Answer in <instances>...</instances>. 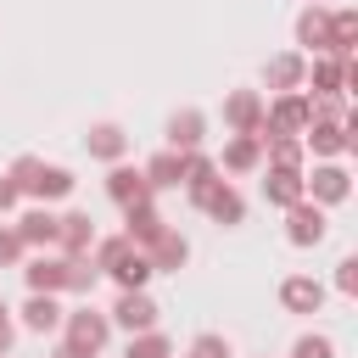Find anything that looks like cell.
Returning a JSON list of instances; mask_svg holds the SVG:
<instances>
[{"mask_svg":"<svg viewBox=\"0 0 358 358\" xmlns=\"http://www.w3.org/2000/svg\"><path fill=\"white\" fill-rule=\"evenodd\" d=\"M62 341H73V347H84V352H106V341H112V319L95 308V302H78V308H67L62 313Z\"/></svg>","mask_w":358,"mask_h":358,"instance_id":"6da1fadb","label":"cell"},{"mask_svg":"<svg viewBox=\"0 0 358 358\" xmlns=\"http://www.w3.org/2000/svg\"><path fill=\"white\" fill-rule=\"evenodd\" d=\"M106 319H112V330L140 336V330H157L162 308H157V296H151V291H117V302L106 308Z\"/></svg>","mask_w":358,"mask_h":358,"instance_id":"7a4b0ae2","label":"cell"},{"mask_svg":"<svg viewBox=\"0 0 358 358\" xmlns=\"http://www.w3.org/2000/svg\"><path fill=\"white\" fill-rule=\"evenodd\" d=\"M302 190H308V201H319V207H341V201L352 196V173H347L341 162H313V173H302Z\"/></svg>","mask_w":358,"mask_h":358,"instance_id":"3957f363","label":"cell"},{"mask_svg":"<svg viewBox=\"0 0 358 358\" xmlns=\"http://www.w3.org/2000/svg\"><path fill=\"white\" fill-rule=\"evenodd\" d=\"M73 190H78L73 168L45 162V157H39V168H34V173H28V185H22V196H28V201H45V207H50V201H67Z\"/></svg>","mask_w":358,"mask_h":358,"instance_id":"277c9868","label":"cell"},{"mask_svg":"<svg viewBox=\"0 0 358 358\" xmlns=\"http://www.w3.org/2000/svg\"><path fill=\"white\" fill-rule=\"evenodd\" d=\"M302 129H308V95L302 90H285V95H274V106H263L257 134H302Z\"/></svg>","mask_w":358,"mask_h":358,"instance_id":"5b68a950","label":"cell"},{"mask_svg":"<svg viewBox=\"0 0 358 358\" xmlns=\"http://www.w3.org/2000/svg\"><path fill=\"white\" fill-rule=\"evenodd\" d=\"M324 235H330V218H324L319 201L302 196L296 207H285V241H291V246H319Z\"/></svg>","mask_w":358,"mask_h":358,"instance_id":"8992f818","label":"cell"},{"mask_svg":"<svg viewBox=\"0 0 358 358\" xmlns=\"http://www.w3.org/2000/svg\"><path fill=\"white\" fill-rule=\"evenodd\" d=\"M302 151H313V162H341L352 151V129L347 123H308L302 129Z\"/></svg>","mask_w":358,"mask_h":358,"instance_id":"52a82bcc","label":"cell"},{"mask_svg":"<svg viewBox=\"0 0 358 358\" xmlns=\"http://www.w3.org/2000/svg\"><path fill=\"white\" fill-rule=\"evenodd\" d=\"M263 106H268V101H263L257 90H229V95H224V129H229V134H257V129H263Z\"/></svg>","mask_w":358,"mask_h":358,"instance_id":"ba28073f","label":"cell"},{"mask_svg":"<svg viewBox=\"0 0 358 358\" xmlns=\"http://www.w3.org/2000/svg\"><path fill=\"white\" fill-rule=\"evenodd\" d=\"M90 246H95V218L78 213V207L73 213H56V252L62 257H84Z\"/></svg>","mask_w":358,"mask_h":358,"instance_id":"9c48e42d","label":"cell"},{"mask_svg":"<svg viewBox=\"0 0 358 358\" xmlns=\"http://www.w3.org/2000/svg\"><path fill=\"white\" fill-rule=\"evenodd\" d=\"M101 274H112V285H117V291H145L157 268H151V257H145L140 246H123V252H117V257H112Z\"/></svg>","mask_w":358,"mask_h":358,"instance_id":"30bf717a","label":"cell"},{"mask_svg":"<svg viewBox=\"0 0 358 358\" xmlns=\"http://www.w3.org/2000/svg\"><path fill=\"white\" fill-rule=\"evenodd\" d=\"M352 62V56H347ZM347 62L341 56H313L308 73H302V90L308 95H347Z\"/></svg>","mask_w":358,"mask_h":358,"instance_id":"8fae6325","label":"cell"},{"mask_svg":"<svg viewBox=\"0 0 358 358\" xmlns=\"http://www.w3.org/2000/svg\"><path fill=\"white\" fill-rule=\"evenodd\" d=\"M213 162H218V173H257L263 168V140L257 134H229Z\"/></svg>","mask_w":358,"mask_h":358,"instance_id":"7c38bea8","label":"cell"},{"mask_svg":"<svg viewBox=\"0 0 358 358\" xmlns=\"http://www.w3.org/2000/svg\"><path fill=\"white\" fill-rule=\"evenodd\" d=\"M224 173H218V162L196 145V151H185V173H179V185H185V196H190V207H201L207 201V190L218 185Z\"/></svg>","mask_w":358,"mask_h":358,"instance_id":"4fadbf2b","label":"cell"},{"mask_svg":"<svg viewBox=\"0 0 358 358\" xmlns=\"http://www.w3.org/2000/svg\"><path fill=\"white\" fill-rule=\"evenodd\" d=\"M201 213H207L213 224H224V229H235V224H246V196L235 190V179H218V185L207 190V201H201Z\"/></svg>","mask_w":358,"mask_h":358,"instance_id":"5bb4252c","label":"cell"},{"mask_svg":"<svg viewBox=\"0 0 358 358\" xmlns=\"http://www.w3.org/2000/svg\"><path fill=\"white\" fill-rule=\"evenodd\" d=\"M22 280H28V291L62 296V291H67V257H62V252H39V257L22 263Z\"/></svg>","mask_w":358,"mask_h":358,"instance_id":"9a60e30c","label":"cell"},{"mask_svg":"<svg viewBox=\"0 0 358 358\" xmlns=\"http://www.w3.org/2000/svg\"><path fill=\"white\" fill-rule=\"evenodd\" d=\"M280 308H285V313H319V308H324V280H313V274H285V280H280Z\"/></svg>","mask_w":358,"mask_h":358,"instance_id":"2e32d148","label":"cell"},{"mask_svg":"<svg viewBox=\"0 0 358 358\" xmlns=\"http://www.w3.org/2000/svg\"><path fill=\"white\" fill-rule=\"evenodd\" d=\"M106 196H112L117 207H134V201H151V185H145L140 168H129V162H106Z\"/></svg>","mask_w":358,"mask_h":358,"instance_id":"e0dca14e","label":"cell"},{"mask_svg":"<svg viewBox=\"0 0 358 358\" xmlns=\"http://www.w3.org/2000/svg\"><path fill=\"white\" fill-rule=\"evenodd\" d=\"M302 173H308V168H263V201L280 207V213L296 207V201L308 196V190H302Z\"/></svg>","mask_w":358,"mask_h":358,"instance_id":"ac0fdd59","label":"cell"},{"mask_svg":"<svg viewBox=\"0 0 358 358\" xmlns=\"http://www.w3.org/2000/svg\"><path fill=\"white\" fill-rule=\"evenodd\" d=\"M17 313H22V330H34V336H56V330H62V313H67V308H62V302H56L50 291H28V302H22Z\"/></svg>","mask_w":358,"mask_h":358,"instance_id":"d6986e66","label":"cell"},{"mask_svg":"<svg viewBox=\"0 0 358 358\" xmlns=\"http://www.w3.org/2000/svg\"><path fill=\"white\" fill-rule=\"evenodd\" d=\"M291 34H296V45H302V50L324 56V50H330V6H302Z\"/></svg>","mask_w":358,"mask_h":358,"instance_id":"ffe728a7","label":"cell"},{"mask_svg":"<svg viewBox=\"0 0 358 358\" xmlns=\"http://www.w3.org/2000/svg\"><path fill=\"white\" fill-rule=\"evenodd\" d=\"M302 73H308V56H302V50H280V56H268V62H263V84H268L274 95L302 90Z\"/></svg>","mask_w":358,"mask_h":358,"instance_id":"44dd1931","label":"cell"},{"mask_svg":"<svg viewBox=\"0 0 358 358\" xmlns=\"http://www.w3.org/2000/svg\"><path fill=\"white\" fill-rule=\"evenodd\" d=\"M207 140V112L201 106H179L168 117V151H196Z\"/></svg>","mask_w":358,"mask_h":358,"instance_id":"7402d4cb","label":"cell"},{"mask_svg":"<svg viewBox=\"0 0 358 358\" xmlns=\"http://www.w3.org/2000/svg\"><path fill=\"white\" fill-rule=\"evenodd\" d=\"M11 229L22 235V246H39V252H50V246H56V213H50L45 201L22 207V218H17Z\"/></svg>","mask_w":358,"mask_h":358,"instance_id":"603a6c76","label":"cell"},{"mask_svg":"<svg viewBox=\"0 0 358 358\" xmlns=\"http://www.w3.org/2000/svg\"><path fill=\"white\" fill-rule=\"evenodd\" d=\"M84 151H90L95 162H123V157H129V134H123V123H90Z\"/></svg>","mask_w":358,"mask_h":358,"instance_id":"cb8c5ba5","label":"cell"},{"mask_svg":"<svg viewBox=\"0 0 358 358\" xmlns=\"http://www.w3.org/2000/svg\"><path fill=\"white\" fill-rule=\"evenodd\" d=\"M162 229H168V218H162L151 201H134V207H123V235H129L140 252H145V246H151Z\"/></svg>","mask_w":358,"mask_h":358,"instance_id":"d4e9b609","label":"cell"},{"mask_svg":"<svg viewBox=\"0 0 358 358\" xmlns=\"http://www.w3.org/2000/svg\"><path fill=\"white\" fill-rule=\"evenodd\" d=\"M145 257H151V268H157V274H179V268L190 263V241H185L179 229H162V235L145 246Z\"/></svg>","mask_w":358,"mask_h":358,"instance_id":"484cf974","label":"cell"},{"mask_svg":"<svg viewBox=\"0 0 358 358\" xmlns=\"http://www.w3.org/2000/svg\"><path fill=\"white\" fill-rule=\"evenodd\" d=\"M263 140V168H308L302 134H257Z\"/></svg>","mask_w":358,"mask_h":358,"instance_id":"4316f807","label":"cell"},{"mask_svg":"<svg viewBox=\"0 0 358 358\" xmlns=\"http://www.w3.org/2000/svg\"><path fill=\"white\" fill-rule=\"evenodd\" d=\"M352 45H358V11H352V6H336V11H330V50H324V56H341V62H347Z\"/></svg>","mask_w":358,"mask_h":358,"instance_id":"83f0119b","label":"cell"},{"mask_svg":"<svg viewBox=\"0 0 358 358\" xmlns=\"http://www.w3.org/2000/svg\"><path fill=\"white\" fill-rule=\"evenodd\" d=\"M140 173H145V185H151V190H179V173H185V151H157V157H151Z\"/></svg>","mask_w":358,"mask_h":358,"instance_id":"f1b7e54d","label":"cell"},{"mask_svg":"<svg viewBox=\"0 0 358 358\" xmlns=\"http://www.w3.org/2000/svg\"><path fill=\"white\" fill-rule=\"evenodd\" d=\"M123 358H173V341L162 330H140V336H129Z\"/></svg>","mask_w":358,"mask_h":358,"instance_id":"f546056e","label":"cell"},{"mask_svg":"<svg viewBox=\"0 0 358 358\" xmlns=\"http://www.w3.org/2000/svg\"><path fill=\"white\" fill-rule=\"evenodd\" d=\"M95 280H101V268L90 263V252H84V257H67V291H73V296H90Z\"/></svg>","mask_w":358,"mask_h":358,"instance_id":"4dcf8cb0","label":"cell"},{"mask_svg":"<svg viewBox=\"0 0 358 358\" xmlns=\"http://www.w3.org/2000/svg\"><path fill=\"white\" fill-rule=\"evenodd\" d=\"M185 358H235V347H229V336H218V330H201L196 341H190V352Z\"/></svg>","mask_w":358,"mask_h":358,"instance_id":"1f68e13d","label":"cell"},{"mask_svg":"<svg viewBox=\"0 0 358 358\" xmlns=\"http://www.w3.org/2000/svg\"><path fill=\"white\" fill-rule=\"evenodd\" d=\"M291 358H336V341H330V336H319V330H308V336H296V341H291Z\"/></svg>","mask_w":358,"mask_h":358,"instance_id":"d6a6232c","label":"cell"},{"mask_svg":"<svg viewBox=\"0 0 358 358\" xmlns=\"http://www.w3.org/2000/svg\"><path fill=\"white\" fill-rule=\"evenodd\" d=\"M28 257V246H22V235L11 229V224H0V268H17Z\"/></svg>","mask_w":358,"mask_h":358,"instance_id":"836d02e7","label":"cell"},{"mask_svg":"<svg viewBox=\"0 0 358 358\" xmlns=\"http://www.w3.org/2000/svg\"><path fill=\"white\" fill-rule=\"evenodd\" d=\"M336 291L341 296H358V257H341L336 263Z\"/></svg>","mask_w":358,"mask_h":358,"instance_id":"e575fe53","label":"cell"},{"mask_svg":"<svg viewBox=\"0 0 358 358\" xmlns=\"http://www.w3.org/2000/svg\"><path fill=\"white\" fill-rule=\"evenodd\" d=\"M17 207H22V190L11 173H0V213H17Z\"/></svg>","mask_w":358,"mask_h":358,"instance_id":"d590c367","label":"cell"},{"mask_svg":"<svg viewBox=\"0 0 358 358\" xmlns=\"http://www.w3.org/2000/svg\"><path fill=\"white\" fill-rule=\"evenodd\" d=\"M11 347H17V324L6 319V324H0V358H11Z\"/></svg>","mask_w":358,"mask_h":358,"instance_id":"8d00e7d4","label":"cell"},{"mask_svg":"<svg viewBox=\"0 0 358 358\" xmlns=\"http://www.w3.org/2000/svg\"><path fill=\"white\" fill-rule=\"evenodd\" d=\"M50 358H95V352H84V347H73V341H56Z\"/></svg>","mask_w":358,"mask_h":358,"instance_id":"74e56055","label":"cell"},{"mask_svg":"<svg viewBox=\"0 0 358 358\" xmlns=\"http://www.w3.org/2000/svg\"><path fill=\"white\" fill-rule=\"evenodd\" d=\"M6 319H11V308H6V296H0V324H6Z\"/></svg>","mask_w":358,"mask_h":358,"instance_id":"f35d334b","label":"cell"},{"mask_svg":"<svg viewBox=\"0 0 358 358\" xmlns=\"http://www.w3.org/2000/svg\"><path fill=\"white\" fill-rule=\"evenodd\" d=\"M302 6H324V0H302Z\"/></svg>","mask_w":358,"mask_h":358,"instance_id":"ab89813d","label":"cell"},{"mask_svg":"<svg viewBox=\"0 0 358 358\" xmlns=\"http://www.w3.org/2000/svg\"><path fill=\"white\" fill-rule=\"evenodd\" d=\"M173 358H179V352H173Z\"/></svg>","mask_w":358,"mask_h":358,"instance_id":"60d3db41","label":"cell"}]
</instances>
